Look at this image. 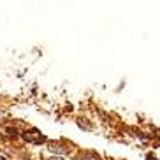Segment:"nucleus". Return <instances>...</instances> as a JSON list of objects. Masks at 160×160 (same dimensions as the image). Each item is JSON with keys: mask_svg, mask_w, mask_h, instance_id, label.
Instances as JSON below:
<instances>
[{"mask_svg": "<svg viewBox=\"0 0 160 160\" xmlns=\"http://www.w3.org/2000/svg\"><path fill=\"white\" fill-rule=\"evenodd\" d=\"M83 160H95V158H90V157H85Z\"/></svg>", "mask_w": 160, "mask_h": 160, "instance_id": "20e7f679", "label": "nucleus"}, {"mask_svg": "<svg viewBox=\"0 0 160 160\" xmlns=\"http://www.w3.org/2000/svg\"><path fill=\"white\" fill-rule=\"evenodd\" d=\"M25 139L28 142H41V141H44V136H41L39 130H32V132H27L25 134Z\"/></svg>", "mask_w": 160, "mask_h": 160, "instance_id": "f257e3e1", "label": "nucleus"}, {"mask_svg": "<svg viewBox=\"0 0 160 160\" xmlns=\"http://www.w3.org/2000/svg\"><path fill=\"white\" fill-rule=\"evenodd\" d=\"M0 160H4V157H0Z\"/></svg>", "mask_w": 160, "mask_h": 160, "instance_id": "39448f33", "label": "nucleus"}, {"mask_svg": "<svg viewBox=\"0 0 160 160\" xmlns=\"http://www.w3.org/2000/svg\"><path fill=\"white\" fill-rule=\"evenodd\" d=\"M48 160H63L62 157H53V158H48Z\"/></svg>", "mask_w": 160, "mask_h": 160, "instance_id": "7ed1b4c3", "label": "nucleus"}, {"mask_svg": "<svg viewBox=\"0 0 160 160\" xmlns=\"http://www.w3.org/2000/svg\"><path fill=\"white\" fill-rule=\"evenodd\" d=\"M49 150H51V151H57V153H58V151H62V148H60L58 144H55V142H51V144H49Z\"/></svg>", "mask_w": 160, "mask_h": 160, "instance_id": "f03ea898", "label": "nucleus"}]
</instances>
